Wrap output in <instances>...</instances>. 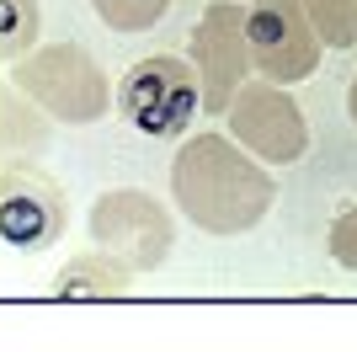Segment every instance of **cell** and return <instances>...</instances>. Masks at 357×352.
<instances>
[{"label":"cell","mask_w":357,"mask_h":352,"mask_svg":"<svg viewBox=\"0 0 357 352\" xmlns=\"http://www.w3.org/2000/svg\"><path fill=\"white\" fill-rule=\"evenodd\" d=\"M347 117L357 123V75H352V86H347Z\"/></svg>","instance_id":"obj_15"},{"label":"cell","mask_w":357,"mask_h":352,"mask_svg":"<svg viewBox=\"0 0 357 352\" xmlns=\"http://www.w3.org/2000/svg\"><path fill=\"white\" fill-rule=\"evenodd\" d=\"M118 112L144 139H181L187 123L203 112V91H197L192 59L149 54L139 64H128V75L118 86Z\"/></svg>","instance_id":"obj_3"},{"label":"cell","mask_w":357,"mask_h":352,"mask_svg":"<svg viewBox=\"0 0 357 352\" xmlns=\"http://www.w3.org/2000/svg\"><path fill=\"white\" fill-rule=\"evenodd\" d=\"M91 240L139 278V272H155L171 262L176 224H171V208L149 198L144 187H112L91 203Z\"/></svg>","instance_id":"obj_4"},{"label":"cell","mask_w":357,"mask_h":352,"mask_svg":"<svg viewBox=\"0 0 357 352\" xmlns=\"http://www.w3.org/2000/svg\"><path fill=\"white\" fill-rule=\"evenodd\" d=\"M326 251H331V262H336V267L357 272V208H342V214L331 219V230H326Z\"/></svg>","instance_id":"obj_14"},{"label":"cell","mask_w":357,"mask_h":352,"mask_svg":"<svg viewBox=\"0 0 357 352\" xmlns=\"http://www.w3.org/2000/svg\"><path fill=\"white\" fill-rule=\"evenodd\" d=\"M245 38H251V70L278 86H298L320 70V32L298 0H251L245 6Z\"/></svg>","instance_id":"obj_7"},{"label":"cell","mask_w":357,"mask_h":352,"mask_svg":"<svg viewBox=\"0 0 357 352\" xmlns=\"http://www.w3.org/2000/svg\"><path fill=\"white\" fill-rule=\"evenodd\" d=\"M171 203L187 214L203 235H245L272 214L278 203V182L272 166H261L245 145H235L229 133H187L181 149L171 155Z\"/></svg>","instance_id":"obj_1"},{"label":"cell","mask_w":357,"mask_h":352,"mask_svg":"<svg viewBox=\"0 0 357 352\" xmlns=\"http://www.w3.org/2000/svg\"><path fill=\"white\" fill-rule=\"evenodd\" d=\"M187 59L197 70V91H203V117H224L229 96L251 80V38H245V6L240 0H213L197 16L192 38H187Z\"/></svg>","instance_id":"obj_6"},{"label":"cell","mask_w":357,"mask_h":352,"mask_svg":"<svg viewBox=\"0 0 357 352\" xmlns=\"http://www.w3.org/2000/svg\"><path fill=\"white\" fill-rule=\"evenodd\" d=\"M11 80L64 129H86L112 107L107 70L80 43H38L11 64Z\"/></svg>","instance_id":"obj_2"},{"label":"cell","mask_w":357,"mask_h":352,"mask_svg":"<svg viewBox=\"0 0 357 352\" xmlns=\"http://www.w3.org/2000/svg\"><path fill=\"white\" fill-rule=\"evenodd\" d=\"M224 123H229V139L245 145L261 166H294L304 161V149H310V123H304V107L288 96V86L278 80H261L251 75L245 86L229 96L224 107Z\"/></svg>","instance_id":"obj_5"},{"label":"cell","mask_w":357,"mask_h":352,"mask_svg":"<svg viewBox=\"0 0 357 352\" xmlns=\"http://www.w3.org/2000/svg\"><path fill=\"white\" fill-rule=\"evenodd\" d=\"M43 38V6L38 0H0V64H16Z\"/></svg>","instance_id":"obj_11"},{"label":"cell","mask_w":357,"mask_h":352,"mask_svg":"<svg viewBox=\"0 0 357 352\" xmlns=\"http://www.w3.org/2000/svg\"><path fill=\"white\" fill-rule=\"evenodd\" d=\"M134 288V272L118 262V256H107V251H80L70 262L59 267V278H54V293L59 299H123V293Z\"/></svg>","instance_id":"obj_9"},{"label":"cell","mask_w":357,"mask_h":352,"mask_svg":"<svg viewBox=\"0 0 357 352\" xmlns=\"http://www.w3.org/2000/svg\"><path fill=\"white\" fill-rule=\"evenodd\" d=\"M48 129H54V117L32 102L16 80H0V161L43 149L48 145Z\"/></svg>","instance_id":"obj_10"},{"label":"cell","mask_w":357,"mask_h":352,"mask_svg":"<svg viewBox=\"0 0 357 352\" xmlns=\"http://www.w3.org/2000/svg\"><path fill=\"white\" fill-rule=\"evenodd\" d=\"M91 11L102 16V27H112V32H149L171 11V0H91Z\"/></svg>","instance_id":"obj_13"},{"label":"cell","mask_w":357,"mask_h":352,"mask_svg":"<svg viewBox=\"0 0 357 352\" xmlns=\"http://www.w3.org/2000/svg\"><path fill=\"white\" fill-rule=\"evenodd\" d=\"M70 224V203L54 176L32 166H0V240L11 251H48Z\"/></svg>","instance_id":"obj_8"},{"label":"cell","mask_w":357,"mask_h":352,"mask_svg":"<svg viewBox=\"0 0 357 352\" xmlns=\"http://www.w3.org/2000/svg\"><path fill=\"white\" fill-rule=\"evenodd\" d=\"M304 16L314 22L326 48H352L357 43V0H298Z\"/></svg>","instance_id":"obj_12"}]
</instances>
